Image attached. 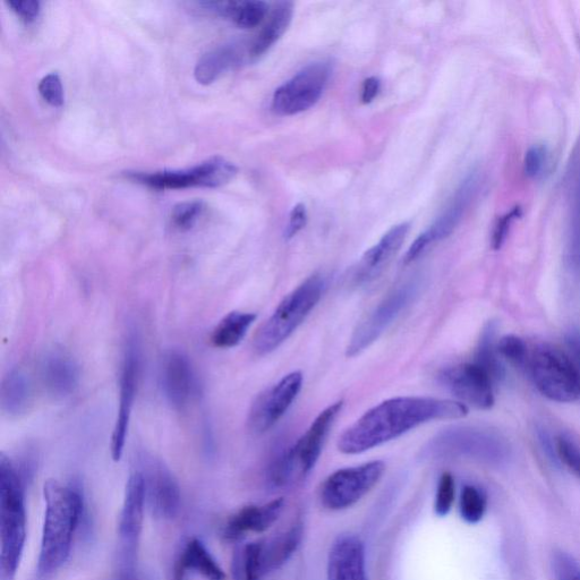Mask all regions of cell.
Here are the masks:
<instances>
[{
  "instance_id": "f1b7e54d",
  "label": "cell",
  "mask_w": 580,
  "mask_h": 580,
  "mask_svg": "<svg viewBox=\"0 0 580 580\" xmlns=\"http://www.w3.org/2000/svg\"><path fill=\"white\" fill-rule=\"evenodd\" d=\"M302 539L301 527H294L283 537H280L271 547L263 551L264 571L274 570L283 566L300 545Z\"/></svg>"
},
{
  "instance_id": "7a4b0ae2",
  "label": "cell",
  "mask_w": 580,
  "mask_h": 580,
  "mask_svg": "<svg viewBox=\"0 0 580 580\" xmlns=\"http://www.w3.org/2000/svg\"><path fill=\"white\" fill-rule=\"evenodd\" d=\"M46 513L38 573L48 577L61 569L70 557L74 535L83 514V498L71 485L56 480L45 484Z\"/></svg>"
},
{
  "instance_id": "484cf974",
  "label": "cell",
  "mask_w": 580,
  "mask_h": 580,
  "mask_svg": "<svg viewBox=\"0 0 580 580\" xmlns=\"http://www.w3.org/2000/svg\"><path fill=\"white\" fill-rule=\"evenodd\" d=\"M242 61V54L235 46H221L203 55L195 66V80L209 85Z\"/></svg>"
},
{
  "instance_id": "9a60e30c",
  "label": "cell",
  "mask_w": 580,
  "mask_h": 580,
  "mask_svg": "<svg viewBox=\"0 0 580 580\" xmlns=\"http://www.w3.org/2000/svg\"><path fill=\"white\" fill-rule=\"evenodd\" d=\"M411 230V224L402 223L388 230L378 244H375L363 254L357 263L352 276V283L356 287H363L373 283L382 274L402 249L406 237Z\"/></svg>"
},
{
  "instance_id": "ba28073f",
  "label": "cell",
  "mask_w": 580,
  "mask_h": 580,
  "mask_svg": "<svg viewBox=\"0 0 580 580\" xmlns=\"http://www.w3.org/2000/svg\"><path fill=\"white\" fill-rule=\"evenodd\" d=\"M238 168L223 157H212L186 170H162L155 173L129 172L126 177L153 190H184L189 187H220L233 181Z\"/></svg>"
},
{
  "instance_id": "8d00e7d4",
  "label": "cell",
  "mask_w": 580,
  "mask_h": 580,
  "mask_svg": "<svg viewBox=\"0 0 580 580\" xmlns=\"http://www.w3.org/2000/svg\"><path fill=\"white\" fill-rule=\"evenodd\" d=\"M39 93L53 107H61L64 104L62 80L56 73L48 74L40 81Z\"/></svg>"
},
{
  "instance_id": "b9f144b4",
  "label": "cell",
  "mask_w": 580,
  "mask_h": 580,
  "mask_svg": "<svg viewBox=\"0 0 580 580\" xmlns=\"http://www.w3.org/2000/svg\"><path fill=\"white\" fill-rule=\"evenodd\" d=\"M8 6L17 15H20L23 20L29 22L37 19L40 13V3L38 0H11V2H8Z\"/></svg>"
},
{
  "instance_id": "f35d334b",
  "label": "cell",
  "mask_w": 580,
  "mask_h": 580,
  "mask_svg": "<svg viewBox=\"0 0 580 580\" xmlns=\"http://www.w3.org/2000/svg\"><path fill=\"white\" fill-rule=\"evenodd\" d=\"M553 570L557 580H580V566L566 552L559 551L554 553Z\"/></svg>"
},
{
  "instance_id": "7c38bea8",
  "label": "cell",
  "mask_w": 580,
  "mask_h": 580,
  "mask_svg": "<svg viewBox=\"0 0 580 580\" xmlns=\"http://www.w3.org/2000/svg\"><path fill=\"white\" fill-rule=\"evenodd\" d=\"M442 387L451 392L459 402L481 411L494 405L493 379L476 363L450 366L438 374Z\"/></svg>"
},
{
  "instance_id": "836d02e7",
  "label": "cell",
  "mask_w": 580,
  "mask_h": 580,
  "mask_svg": "<svg viewBox=\"0 0 580 580\" xmlns=\"http://www.w3.org/2000/svg\"><path fill=\"white\" fill-rule=\"evenodd\" d=\"M500 356L507 358L510 363L518 366L527 360V346L522 338L514 335L502 337L497 345Z\"/></svg>"
},
{
  "instance_id": "52a82bcc",
  "label": "cell",
  "mask_w": 580,
  "mask_h": 580,
  "mask_svg": "<svg viewBox=\"0 0 580 580\" xmlns=\"http://www.w3.org/2000/svg\"><path fill=\"white\" fill-rule=\"evenodd\" d=\"M422 285L421 279L413 278L383 298V301L357 324L351 339H349L346 356L352 358L362 354L365 349H368L385 334V331L397 320L399 315L419 296Z\"/></svg>"
},
{
  "instance_id": "ffe728a7",
  "label": "cell",
  "mask_w": 580,
  "mask_h": 580,
  "mask_svg": "<svg viewBox=\"0 0 580 580\" xmlns=\"http://www.w3.org/2000/svg\"><path fill=\"white\" fill-rule=\"evenodd\" d=\"M328 580H368L364 545L358 537H340L332 547L328 561Z\"/></svg>"
},
{
  "instance_id": "ab89813d",
  "label": "cell",
  "mask_w": 580,
  "mask_h": 580,
  "mask_svg": "<svg viewBox=\"0 0 580 580\" xmlns=\"http://www.w3.org/2000/svg\"><path fill=\"white\" fill-rule=\"evenodd\" d=\"M522 213V209L516 207L497 221L492 233V247L494 250L501 249L503 243L506 242L511 225L516 219L522 217Z\"/></svg>"
},
{
  "instance_id": "8992f818",
  "label": "cell",
  "mask_w": 580,
  "mask_h": 580,
  "mask_svg": "<svg viewBox=\"0 0 580 580\" xmlns=\"http://www.w3.org/2000/svg\"><path fill=\"white\" fill-rule=\"evenodd\" d=\"M534 385L552 402L574 403L580 398V380L568 353L557 346L542 344L528 361Z\"/></svg>"
},
{
  "instance_id": "9c48e42d",
  "label": "cell",
  "mask_w": 580,
  "mask_h": 580,
  "mask_svg": "<svg viewBox=\"0 0 580 580\" xmlns=\"http://www.w3.org/2000/svg\"><path fill=\"white\" fill-rule=\"evenodd\" d=\"M331 73L330 63L307 65L275 91L272 110L279 116H295L314 107L326 90Z\"/></svg>"
},
{
  "instance_id": "5bb4252c",
  "label": "cell",
  "mask_w": 580,
  "mask_h": 580,
  "mask_svg": "<svg viewBox=\"0 0 580 580\" xmlns=\"http://www.w3.org/2000/svg\"><path fill=\"white\" fill-rule=\"evenodd\" d=\"M343 407L344 402L340 400V402L324 409L312 422L303 437L295 445L289 447L296 479H301L309 474L317 465L324 443H326L332 426H334Z\"/></svg>"
},
{
  "instance_id": "6da1fadb",
  "label": "cell",
  "mask_w": 580,
  "mask_h": 580,
  "mask_svg": "<svg viewBox=\"0 0 580 580\" xmlns=\"http://www.w3.org/2000/svg\"><path fill=\"white\" fill-rule=\"evenodd\" d=\"M468 407L457 400L396 397L366 412L340 435L337 446L346 455H358L385 445L433 421L460 420Z\"/></svg>"
},
{
  "instance_id": "ac0fdd59",
  "label": "cell",
  "mask_w": 580,
  "mask_h": 580,
  "mask_svg": "<svg viewBox=\"0 0 580 580\" xmlns=\"http://www.w3.org/2000/svg\"><path fill=\"white\" fill-rule=\"evenodd\" d=\"M147 506L143 475L140 471L131 474L126 483L125 497L119 519L118 533L127 554L138 547L142 534L144 511Z\"/></svg>"
},
{
  "instance_id": "d590c367",
  "label": "cell",
  "mask_w": 580,
  "mask_h": 580,
  "mask_svg": "<svg viewBox=\"0 0 580 580\" xmlns=\"http://www.w3.org/2000/svg\"><path fill=\"white\" fill-rule=\"evenodd\" d=\"M549 161V150L545 145L536 144L528 149L524 158V173L527 177H540Z\"/></svg>"
},
{
  "instance_id": "5b68a950",
  "label": "cell",
  "mask_w": 580,
  "mask_h": 580,
  "mask_svg": "<svg viewBox=\"0 0 580 580\" xmlns=\"http://www.w3.org/2000/svg\"><path fill=\"white\" fill-rule=\"evenodd\" d=\"M426 451L435 456H462L499 464L507 459L510 448L500 433L479 426L458 425L435 434Z\"/></svg>"
},
{
  "instance_id": "8fae6325",
  "label": "cell",
  "mask_w": 580,
  "mask_h": 580,
  "mask_svg": "<svg viewBox=\"0 0 580 580\" xmlns=\"http://www.w3.org/2000/svg\"><path fill=\"white\" fill-rule=\"evenodd\" d=\"M303 374L295 371L285 375L276 385L262 391L249 413L250 430L255 434L269 431L295 402L303 387Z\"/></svg>"
},
{
  "instance_id": "1f68e13d",
  "label": "cell",
  "mask_w": 580,
  "mask_h": 580,
  "mask_svg": "<svg viewBox=\"0 0 580 580\" xmlns=\"http://www.w3.org/2000/svg\"><path fill=\"white\" fill-rule=\"evenodd\" d=\"M206 206L199 200L177 204L172 211V223L179 230L191 229L203 215Z\"/></svg>"
},
{
  "instance_id": "7bdbcfd3",
  "label": "cell",
  "mask_w": 580,
  "mask_h": 580,
  "mask_svg": "<svg viewBox=\"0 0 580 580\" xmlns=\"http://www.w3.org/2000/svg\"><path fill=\"white\" fill-rule=\"evenodd\" d=\"M568 354L573 361L580 380V332L571 330L566 338Z\"/></svg>"
},
{
  "instance_id": "44dd1931",
  "label": "cell",
  "mask_w": 580,
  "mask_h": 580,
  "mask_svg": "<svg viewBox=\"0 0 580 580\" xmlns=\"http://www.w3.org/2000/svg\"><path fill=\"white\" fill-rule=\"evenodd\" d=\"M40 375L49 394L58 398L70 396L80 379L78 364L72 356L59 349L48 352L42 358Z\"/></svg>"
},
{
  "instance_id": "f546056e",
  "label": "cell",
  "mask_w": 580,
  "mask_h": 580,
  "mask_svg": "<svg viewBox=\"0 0 580 580\" xmlns=\"http://www.w3.org/2000/svg\"><path fill=\"white\" fill-rule=\"evenodd\" d=\"M497 346L494 345V329L490 326L483 331L479 347H477L475 362L489 373L493 381L503 378L505 371L499 360Z\"/></svg>"
},
{
  "instance_id": "83f0119b",
  "label": "cell",
  "mask_w": 580,
  "mask_h": 580,
  "mask_svg": "<svg viewBox=\"0 0 580 580\" xmlns=\"http://www.w3.org/2000/svg\"><path fill=\"white\" fill-rule=\"evenodd\" d=\"M258 315L249 312H232L218 323L213 330L211 343L217 348H233L241 341L251 328Z\"/></svg>"
},
{
  "instance_id": "74e56055",
  "label": "cell",
  "mask_w": 580,
  "mask_h": 580,
  "mask_svg": "<svg viewBox=\"0 0 580 580\" xmlns=\"http://www.w3.org/2000/svg\"><path fill=\"white\" fill-rule=\"evenodd\" d=\"M557 455L561 462L580 479V448L576 443L565 435H560L557 439Z\"/></svg>"
},
{
  "instance_id": "4fadbf2b",
  "label": "cell",
  "mask_w": 580,
  "mask_h": 580,
  "mask_svg": "<svg viewBox=\"0 0 580 580\" xmlns=\"http://www.w3.org/2000/svg\"><path fill=\"white\" fill-rule=\"evenodd\" d=\"M477 179L476 175L468 176L449 203V206L442 215L434 221V224L425 230L414 243L409 246L405 255V263H412L421 258L433 244L446 240L458 227L460 220L465 215V211L471 203L476 192Z\"/></svg>"
},
{
  "instance_id": "7402d4cb",
  "label": "cell",
  "mask_w": 580,
  "mask_h": 580,
  "mask_svg": "<svg viewBox=\"0 0 580 580\" xmlns=\"http://www.w3.org/2000/svg\"><path fill=\"white\" fill-rule=\"evenodd\" d=\"M283 503V500L278 499L261 507L249 506L241 509L229 519L225 528L226 539L238 540L247 533L267 531L280 516Z\"/></svg>"
},
{
  "instance_id": "60d3db41",
  "label": "cell",
  "mask_w": 580,
  "mask_h": 580,
  "mask_svg": "<svg viewBox=\"0 0 580 580\" xmlns=\"http://www.w3.org/2000/svg\"><path fill=\"white\" fill-rule=\"evenodd\" d=\"M307 224V210L305 204L298 203L289 213V221L285 230L286 240H292Z\"/></svg>"
},
{
  "instance_id": "3957f363",
  "label": "cell",
  "mask_w": 580,
  "mask_h": 580,
  "mask_svg": "<svg viewBox=\"0 0 580 580\" xmlns=\"http://www.w3.org/2000/svg\"><path fill=\"white\" fill-rule=\"evenodd\" d=\"M27 540V510L19 471L0 457V579L14 580Z\"/></svg>"
},
{
  "instance_id": "e0dca14e",
  "label": "cell",
  "mask_w": 580,
  "mask_h": 580,
  "mask_svg": "<svg viewBox=\"0 0 580 580\" xmlns=\"http://www.w3.org/2000/svg\"><path fill=\"white\" fill-rule=\"evenodd\" d=\"M138 378L139 356L133 347H129L123 362L121 387H119L118 414L112 435V446H110L115 462H119L123 456L134 406L136 386H138Z\"/></svg>"
},
{
  "instance_id": "277c9868",
  "label": "cell",
  "mask_w": 580,
  "mask_h": 580,
  "mask_svg": "<svg viewBox=\"0 0 580 580\" xmlns=\"http://www.w3.org/2000/svg\"><path fill=\"white\" fill-rule=\"evenodd\" d=\"M326 287V278L314 274L289 293L255 335L254 351L267 355L283 345L318 305Z\"/></svg>"
},
{
  "instance_id": "603a6c76",
  "label": "cell",
  "mask_w": 580,
  "mask_h": 580,
  "mask_svg": "<svg viewBox=\"0 0 580 580\" xmlns=\"http://www.w3.org/2000/svg\"><path fill=\"white\" fill-rule=\"evenodd\" d=\"M186 573L199 575L206 580L227 579L224 569L199 539L187 542L179 557L176 580H183Z\"/></svg>"
},
{
  "instance_id": "d4e9b609",
  "label": "cell",
  "mask_w": 580,
  "mask_h": 580,
  "mask_svg": "<svg viewBox=\"0 0 580 580\" xmlns=\"http://www.w3.org/2000/svg\"><path fill=\"white\" fill-rule=\"evenodd\" d=\"M294 4L290 2L278 3L270 15V19L262 28L258 37L253 41L250 57L259 58L276 44L288 30L293 21Z\"/></svg>"
},
{
  "instance_id": "4dcf8cb0",
  "label": "cell",
  "mask_w": 580,
  "mask_h": 580,
  "mask_svg": "<svg viewBox=\"0 0 580 580\" xmlns=\"http://www.w3.org/2000/svg\"><path fill=\"white\" fill-rule=\"evenodd\" d=\"M486 511V499L482 491L467 485L460 496V515L468 524L481 522Z\"/></svg>"
},
{
  "instance_id": "d6a6232c",
  "label": "cell",
  "mask_w": 580,
  "mask_h": 580,
  "mask_svg": "<svg viewBox=\"0 0 580 580\" xmlns=\"http://www.w3.org/2000/svg\"><path fill=\"white\" fill-rule=\"evenodd\" d=\"M456 486L454 477L450 473L442 474L438 484L437 497H435V513L439 517H445L450 513L454 505Z\"/></svg>"
},
{
  "instance_id": "d6986e66",
  "label": "cell",
  "mask_w": 580,
  "mask_h": 580,
  "mask_svg": "<svg viewBox=\"0 0 580 580\" xmlns=\"http://www.w3.org/2000/svg\"><path fill=\"white\" fill-rule=\"evenodd\" d=\"M161 387L168 403L176 409L189 404L194 390V375L190 361L177 351L166 354L161 365Z\"/></svg>"
},
{
  "instance_id": "ee69618b",
  "label": "cell",
  "mask_w": 580,
  "mask_h": 580,
  "mask_svg": "<svg viewBox=\"0 0 580 580\" xmlns=\"http://www.w3.org/2000/svg\"><path fill=\"white\" fill-rule=\"evenodd\" d=\"M381 90V81L375 76H371V78L366 79L363 83L362 87V95L361 99L363 104L368 105L378 97L379 92Z\"/></svg>"
},
{
  "instance_id": "4316f807",
  "label": "cell",
  "mask_w": 580,
  "mask_h": 580,
  "mask_svg": "<svg viewBox=\"0 0 580 580\" xmlns=\"http://www.w3.org/2000/svg\"><path fill=\"white\" fill-rule=\"evenodd\" d=\"M209 6L220 16L232 20L238 27L253 29L258 27L267 16L269 5L261 0L246 2L211 3Z\"/></svg>"
},
{
  "instance_id": "2e32d148",
  "label": "cell",
  "mask_w": 580,
  "mask_h": 580,
  "mask_svg": "<svg viewBox=\"0 0 580 580\" xmlns=\"http://www.w3.org/2000/svg\"><path fill=\"white\" fill-rule=\"evenodd\" d=\"M144 479L145 497L153 516L160 519L174 518L181 508V488L167 467L151 462Z\"/></svg>"
},
{
  "instance_id": "e575fe53",
  "label": "cell",
  "mask_w": 580,
  "mask_h": 580,
  "mask_svg": "<svg viewBox=\"0 0 580 580\" xmlns=\"http://www.w3.org/2000/svg\"><path fill=\"white\" fill-rule=\"evenodd\" d=\"M263 551L264 545L262 543H251L245 548V580H261L262 575L266 573L264 571Z\"/></svg>"
},
{
  "instance_id": "30bf717a",
  "label": "cell",
  "mask_w": 580,
  "mask_h": 580,
  "mask_svg": "<svg viewBox=\"0 0 580 580\" xmlns=\"http://www.w3.org/2000/svg\"><path fill=\"white\" fill-rule=\"evenodd\" d=\"M385 469V463L380 460L339 469L322 485L323 506L330 510H343L354 506L380 482Z\"/></svg>"
},
{
  "instance_id": "cb8c5ba5",
  "label": "cell",
  "mask_w": 580,
  "mask_h": 580,
  "mask_svg": "<svg viewBox=\"0 0 580 580\" xmlns=\"http://www.w3.org/2000/svg\"><path fill=\"white\" fill-rule=\"evenodd\" d=\"M32 399L29 375L21 369L8 373L2 386V409L8 416L16 417L28 411Z\"/></svg>"
}]
</instances>
